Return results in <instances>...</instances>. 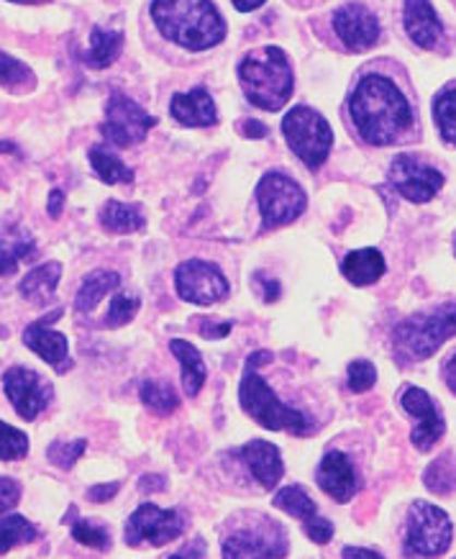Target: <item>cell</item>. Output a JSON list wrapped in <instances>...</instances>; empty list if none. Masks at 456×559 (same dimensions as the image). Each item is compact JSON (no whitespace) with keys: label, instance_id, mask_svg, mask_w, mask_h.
I'll return each instance as SVG.
<instances>
[{"label":"cell","instance_id":"cell-50","mask_svg":"<svg viewBox=\"0 0 456 559\" xmlns=\"http://www.w3.org/2000/svg\"><path fill=\"white\" fill-rule=\"evenodd\" d=\"M203 555H205V544H203V539H195L193 547H188L185 551L172 555L169 559H203Z\"/></svg>","mask_w":456,"mask_h":559},{"label":"cell","instance_id":"cell-47","mask_svg":"<svg viewBox=\"0 0 456 559\" xmlns=\"http://www.w3.org/2000/svg\"><path fill=\"white\" fill-rule=\"evenodd\" d=\"M341 559H385L380 551L364 549V547H344Z\"/></svg>","mask_w":456,"mask_h":559},{"label":"cell","instance_id":"cell-14","mask_svg":"<svg viewBox=\"0 0 456 559\" xmlns=\"http://www.w3.org/2000/svg\"><path fill=\"white\" fill-rule=\"evenodd\" d=\"M175 288L185 304L213 306L231 293V285L218 264L205 260H188L175 270Z\"/></svg>","mask_w":456,"mask_h":559},{"label":"cell","instance_id":"cell-18","mask_svg":"<svg viewBox=\"0 0 456 559\" xmlns=\"http://www.w3.org/2000/svg\"><path fill=\"white\" fill-rule=\"evenodd\" d=\"M403 28L406 36L423 51H441L448 39L444 19L433 9L431 0H406L403 3Z\"/></svg>","mask_w":456,"mask_h":559},{"label":"cell","instance_id":"cell-9","mask_svg":"<svg viewBox=\"0 0 456 559\" xmlns=\"http://www.w3.org/2000/svg\"><path fill=\"white\" fill-rule=\"evenodd\" d=\"M256 203H260L264 229H277L303 216L308 195L288 175L267 173L256 186Z\"/></svg>","mask_w":456,"mask_h":559},{"label":"cell","instance_id":"cell-15","mask_svg":"<svg viewBox=\"0 0 456 559\" xmlns=\"http://www.w3.org/2000/svg\"><path fill=\"white\" fill-rule=\"evenodd\" d=\"M336 39L351 55H364L382 41V24L377 13L367 9L364 3H344L331 16Z\"/></svg>","mask_w":456,"mask_h":559},{"label":"cell","instance_id":"cell-1","mask_svg":"<svg viewBox=\"0 0 456 559\" xmlns=\"http://www.w3.org/2000/svg\"><path fill=\"white\" fill-rule=\"evenodd\" d=\"M403 80L400 68H367L357 75L347 98V116L362 144L382 150L418 136V106Z\"/></svg>","mask_w":456,"mask_h":559},{"label":"cell","instance_id":"cell-33","mask_svg":"<svg viewBox=\"0 0 456 559\" xmlns=\"http://www.w3.org/2000/svg\"><path fill=\"white\" fill-rule=\"evenodd\" d=\"M272 506L300 521L313 519L315 513H319V506H315V500L308 496L303 485H288V488L277 490V496L272 498Z\"/></svg>","mask_w":456,"mask_h":559},{"label":"cell","instance_id":"cell-36","mask_svg":"<svg viewBox=\"0 0 456 559\" xmlns=\"http://www.w3.org/2000/svg\"><path fill=\"white\" fill-rule=\"evenodd\" d=\"M32 444H28V437L16 426L0 421V462H19L24 460Z\"/></svg>","mask_w":456,"mask_h":559},{"label":"cell","instance_id":"cell-26","mask_svg":"<svg viewBox=\"0 0 456 559\" xmlns=\"http://www.w3.org/2000/svg\"><path fill=\"white\" fill-rule=\"evenodd\" d=\"M121 285V275L113 270H95L83 280L77 296H75V311L77 313H91L95 306L100 304L108 293H113Z\"/></svg>","mask_w":456,"mask_h":559},{"label":"cell","instance_id":"cell-34","mask_svg":"<svg viewBox=\"0 0 456 559\" xmlns=\"http://www.w3.org/2000/svg\"><path fill=\"white\" fill-rule=\"evenodd\" d=\"M36 526L21 513H11V516L0 519V555H9L11 549L21 547V544L36 542Z\"/></svg>","mask_w":456,"mask_h":559},{"label":"cell","instance_id":"cell-11","mask_svg":"<svg viewBox=\"0 0 456 559\" xmlns=\"http://www.w3.org/2000/svg\"><path fill=\"white\" fill-rule=\"evenodd\" d=\"M185 532V519L175 509H159L154 503H142L131 513L123 526V539L129 547H165V544L180 539Z\"/></svg>","mask_w":456,"mask_h":559},{"label":"cell","instance_id":"cell-3","mask_svg":"<svg viewBox=\"0 0 456 559\" xmlns=\"http://www.w3.org/2000/svg\"><path fill=\"white\" fill-rule=\"evenodd\" d=\"M267 362H272V352L264 349L254 352V355L247 359L239 385L241 408H244V414H249V418H254L262 429L288 431L296 433V437H305L308 431H313V421L303 414V411L285 406V403L277 399L275 390H272L267 385V380L260 374V367Z\"/></svg>","mask_w":456,"mask_h":559},{"label":"cell","instance_id":"cell-8","mask_svg":"<svg viewBox=\"0 0 456 559\" xmlns=\"http://www.w3.org/2000/svg\"><path fill=\"white\" fill-rule=\"evenodd\" d=\"M288 551L290 539L285 526L262 516L254 524L233 528L220 547L224 559H285Z\"/></svg>","mask_w":456,"mask_h":559},{"label":"cell","instance_id":"cell-29","mask_svg":"<svg viewBox=\"0 0 456 559\" xmlns=\"http://www.w3.org/2000/svg\"><path fill=\"white\" fill-rule=\"evenodd\" d=\"M431 116L441 142L456 150V83L444 85L436 95H433Z\"/></svg>","mask_w":456,"mask_h":559},{"label":"cell","instance_id":"cell-16","mask_svg":"<svg viewBox=\"0 0 456 559\" xmlns=\"http://www.w3.org/2000/svg\"><path fill=\"white\" fill-rule=\"evenodd\" d=\"M62 313L64 308H55V311L44 316V319H36L34 323H28L21 340H24L26 347L32 349L36 357L44 359L49 367H55L57 372L64 374L72 367L70 342L62 331L51 329V323L60 321Z\"/></svg>","mask_w":456,"mask_h":559},{"label":"cell","instance_id":"cell-21","mask_svg":"<svg viewBox=\"0 0 456 559\" xmlns=\"http://www.w3.org/2000/svg\"><path fill=\"white\" fill-rule=\"evenodd\" d=\"M169 114L172 119L182 123V127H193V129H203V127H213L218 121V110L216 103H213L211 93L205 87H195L190 93H178L169 103Z\"/></svg>","mask_w":456,"mask_h":559},{"label":"cell","instance_id":"cell-42","mask_svg":"<svg viewBox=\"0 0 456 559\" xmlns=\"http://www.w3.org/2000/svg\"><path fill=\"white\" fill-rule=\"evenodd\" d=\"M303 528H305V536L315 544H328L331 539H334V524H331L328 519H323L315 513L313 519L303 521Z\"/></svg>","mask_w":456,"mask_h":559},{"label":"cell","instance_id":"cell-27","mask_svg":"<svg viewBox=\"0 0 456 559\" xmlns=\"http://www.w3.org/2000/svg\"><path fill=\"white\" fill-rule=\"evenodd\" d=\"M98 221L103 229L110 234H136L146 226L142 205L121 203V201H108L103 205Z\"/></svg>","mask_w":456,"mask_h":559},{"label":"cell","instance_id":"cell-23","mask_svg":"<svg viewBox=\"0 0 456 559\" xmlns=\"http://www.w3.org/2000/svg\"><path fill=\"white\" fill-rule=\"evenodd\" d=\"M385 257H382L380 249L374 247L355 249V252H349L341 262V275L347 277L351 285H357V288L374 285L377 280H382V275H385Z\"/></svg>","mask_w":456,"mask_h":559},{"label":"cell","instance_id":"cell-44","mask_svg":"<svg viewBox=\"0 0 456 559\" xmlns=\"http://www.w3.org/2000/svg\"><path fill=\"white\" fill-rule=\"evenodd\" d=\"M254 283L256 288H262V300L264 304H275V300L279 298V283L277 280H267L264 275H254Z\"/></svg>","mask_w":456,"mask_h":559},{"label":"cell","instance_id":"cell-31","mask_svg":"<svg viewBox=\"0 0 456 559\" xmlns=\"http://www.w3.org/2000/svg\"><path fill=\"white\" fill-rule=\"evenodd\" d=\"M91 165L93 173L106 182V186H121V182H134V170L123 165L113 152L106 146H93L91 150Z\"/></svg>","mask_w":456,"mask_h":559},{"label":"cell","instance_id":"cell-10","mask_svg":"<svg viewBox=\"0 0 456 559\" xmlns=\"http://www.w3.org/2000/svg\"><path fill=\"white\" fill-rule=\"evenodd\" d=\"M389 186L410 203H429L444 190V173L416 154H397L387 170Z\"/></svg>","mask_w":456,"mask_h":559},{"label":"cell","instance_id":"cell-32","mask_svg":"<svg viewBox=\"0 0 456 559\" xmlns=\"http://www.w3.org/2000/svg\"><path fill=\"white\" fill-rule=\"evenodd\" d=\"M139 399L149 411L159 416H169L175 414L180 406V399L178 393H175V388L169 385V382H161V380H144L142 385H139Z\"/></svg>","mask_w":456,"mask_h":559},{"label":"cell","instance_id":"cell-12","mask_svg":"<svg viewBox=\"0 0 456 559\" xmlns=\"http://www.w3.org/2000/svg\"><path fill=\"white\" fill-rule=\"evenodd\" d=\"M154 123H157L154 116L146 114L136 100L127 98L123 93H113L106 103V121L100 123V134L108 144L127 150L144 142Z\"/></svg>","mask_w":456,"mask_h":559},{"label":"cell","instance_id":"cell-25","mask_svg":"<svg viewBox=\"0 0 456 559\" xmlns=\"http://www.w3.org/2000/svg\"><path fill=\"white\" fill-rule=\"evenodd\" d=\"M169 349H172V355L178 357L182 367V388H185L188 399H195L205 385V378H208V367L203 362V355L185 340H172Z\"/></svg>","mask_w":456,"mask_h":559},{"label":"cell","instance_id":"cell-17","mask_svg":"<svg viewBox=\"0 0 456 559\" xmlns=\"http://www.w3.org/2000/svg\"><path fill=\"white\" fill-rule=\"evenodd\" d=\"M400 406L408 416H413L418 421L413 433H410V441H413L421 452H429L446 431V424H444V416H441V411H439V403L433 401L423 388L408 385L400 393Z\"/></svg>","mask_w":456,"mask_h":559},{"label":"cell","instance_id":"cell-52","mask_svg":"<svg viewBox=\"0 0 456 559\" xmlns=\"http://www.w3.org/2000/svg\"><path fill=\"white\" fill-rule=\"evenodd\" d=\"M233 9L241 11V13H249V11H256L260 5L267 3V0H231Z\"/></svg>","mask_w":456,"mask_h":559},{"label":"cell","instance_id":"cell-28","mask_svg":"<svg viewBox=\"0 0 456 559\" xmlns=\"http://www.w3.org/2000/svg\"><path fill=\"white\" fill-rule=\"evenodd\" d=\"M123 49V34L121 32H108V28L95 26L91 32V49L83 55V62L91 70H106L119 60Z\"/></svg>","mask_w":456,"mask_h":559},{"label":"cell","instance_id":"cell-51","mask_svg":"<svg viewBox=\"0 0 456 559\" xmlns=\"http://www.w3.org/2000/svg\"><path fill=\"white\" fill-rule=\"evenodd\" d=\"M241 131H244L249 139H262V136L269 134V129L264 127V123H260V121H247L244 127H241Z\"/></svg>","mask_w":456,"mask_h":559},{"label":"cell","instance_id":"cell-20","mask_svg":"<svg viewBox=\"0 0 456 559\" xmlns=\"http://www.w3.org/2000/svg\"><path fill=\"white\" fill-rule=\"evenodd\" d=\"M239 454L241 460L247 462L249 473L254 475V480L260 483L264 490L277 488V483L283 480L285 475V462H283V454H279V450L272 444V441L252 439L241 447Z\"/></svg>","mask_w":456,"mask_h":559},{"label":"cell","instance_id":"cell-55","mask_svg":"<svg viewBox=\"0 0 456 559\" xmlns=\"http://www.w3.org/2000/svg\"><path fill=\"white\" fill-rule=\"evenodd\" d=\"M454 249H456V239H454Z\"/></svg>","mask_w":456,"mask_h":559},{"label":"cell","instance_id":"cell-53","mask_svg":"<svg viewBox=\"0 0 456 559\" xmlns=\"http://www.w3.org/2000/svg\"><path fill=\"white\" fill-rule=\"evenodd\" d=\"M0 154H19V146L13 142H0Z\"/></svg>","mask_w":456,"mask_h":559},{"label":"cell","instance_id":"cell-22","mask_svg":"<svg viewBox=\"0 0 456 559\" xmlns=\"http://www.w3.org/2000/svg\"><path fill=\"white\" fill-rule=\"evenodd\" d=\"M36 254V241L24 226L9 224L0 229V277L16 275L21 262H32Z\"/></svg>","mask_w":456,"mask_h":559},{"label":"cell","instance_id":"cell-6","mask_svg":"<svg viewBox=\"0 0 456 559\" xmlns=\"http://www.w3.org/2000/svg\"><path fill=\"white\" fill-rule=\"evenodd\" d=\"M283 134L308 170H321L326 165L331 146H334V131L319 110L311 106H296L283 119Z\"/></svg>","mask_w":456,"mask_h":559},{"label":"cell","instance_id":"cell-37","mask_svg":"<svg viewBox=\"0 0 456 559\" xmlns=\"http://www.w3.org/2000/svg\"><path fill=\"white\" fill-rule=\"evenodd\" d=\"M85 450H87V439H72V441L55 439L47 450V460L55 467L70 469V467H75V462L83 457Z\"/></svg>","mask_w":456,"mask_h":559},{"label":"cell","instance_id":"cell-30","mask_svg":"<svg viewBox=\"0 0 456 559\" xmlns=\"http://www.w3.org/2000/svg\"><path fill=\"white\" fill-rule=\"evenodd\" d=\"M0 87L9 93H16V95L32 93L36 87L34 70L28 68L26 62L11 57L9 51H0Z\"/></svg>","mask_w":456,"mask_h":559},{"label":"cell","instance_id":"cell-7","mask_svg":"<svg viewBox=\"0 0 456 559\" xmlns=\"http://www.w3.org/2000/svg\"><path fill=\"white\" fill-rule=\"evenodd\" d=\"M454 524L448 513L439 506L416 500L408 511V528H406V555L418 559L441 557L452 547Z\"/></svg>","mask_w":456,"mask_h":559},{"label":"cell","instance_id":"cell-45","mask_svg":"<svg viewBox=\"0 0 456 559\" xmlns=\"http://www.w3.org/2000/svg\"><path fill=\"white\" fill-rule=\"evenodd\" d=\"M233 323H211V321H203L201 323V334L205 340H224V336L231 334Z\"/></svg>","mask_w":456,"mask_h":559},{"label":"cell","instance_id":"cell-19","mask_svg":"<svg viewBox=\"0 0 456 559\" xmlns=\"http://www.w3.org/2000/svg\"><path fill=\"white\" fill-rule=\"evenodd\" d=\"M315 483L319 488L336 500V503H349L362 488L357 467L351 465V460L344 452L331 450L323 454L319 469H315Z\"/></svg>","mask_w":456,"mask_h":559},{"label":"cell","instance_id":"cell-54","mask_svg":"<svg viewBox=\"0 0 456 559\" xmlns=\"http://www.w3.org/2000/svg\"><path fill=\"white\" fill-rule=\"evenodd\" d=\"M11 3H24V5H41V3H49V0H11Z\"/></svg>","mask_w":456,"mask_h":559},{"label":"cell","instance_id":"cell-38","mask_svg":"<svg viewBox=\"0 0 456 559\" xmlns=\"http://www.w3.org/2000/svg\"><path fill=\"white\" fill-rule=\"evenodd\" d=\"M139 298L134 293H116L113 300H110L108 306V313H106V326L108 329H119V326H127V323L134 321V316L139 313Z\"/></svg>","mask_w":456,"mask_h":559},{"label":"cell","instance_id":"cell-24","mask_svg":"<svg viewBox=\"0 0 456 559\" xmlns=\"http://www.w3.org/2000/svg\"><path fill=\"white\" fill-rule=\"evenodd\" d=\"M62 277V264L60 262H44L39 267L28 270L24 280L19 283L21 298L28 300L32 306H47L55 298L57 285Z\"/></svg>","mask_w":456,"mask_h":559},{"label":"cell","instance_id":"cell-40","mask_svg":"<svg viewBox=\"0 0 456 559\" xmlns=\"http://www.w3.org/2000/svg\"><path fill=\"white\" fill-rule=\"evenodd\" d=\"M347 382L351 393H367V390L377 382V370H374V365L367 362V359H357V362L349 365Z\"/></svg>","mask_w":456,"mask_h":559},{"label":"cell","instance_id":"cell-5","mask_svg":"<svg viewBox=\"0 0 456 559\" xmlns=\"http://www.w3.org/2000/svg\"><path fill=\"white\" fill-rule=\"evenodd\" d=\"M456 336V304L436 306L403 319L393 329V347L403 365L423 362L436 355L441 344Z\"/></svg>","mask_w":456,"mask_h":559},{"label":"cell","instance_id":"cell-4","mask_svg":"<svg viewBox=\"0 0 456 559\" xmlns=\"http://www.w3.org/2000/svg\"><path fill=\"white\" fill-rule=\"evenodd\" d=\"M241 91L256 108L279 110L292 95V68L288 55L279 47H262L249 55L239 64Z\"/></svg>","mask_w":456,"mask_h":559},{"label":"cell","instance_id":"cell-35","mask_svg":"<svg viewBox=\"0 0 456 559\" xmlns=\"http://www.w3.org/2000/svg\"><path fill=\"white\" fill-rule=\"evenodd\" d=\"M425 488L436 496H448L456 488V457L454 454H441L439 460H433L429 469L423 475Z\"/></svg>","mask_w":456,"mask_h":559},{"label":"cell","instance_id":"cell-2","mask_svg":"<svg viewBox=\"0 0 456 559\" xmlns=\"http://www.w3.org/2000/svg\"><path fill=\"white\" fill-rule=\"evenodd\" d=\"M152 19L165 39L190 51L213 49L226 39V21L211 0H154Z\"/></svg>","mask_w":456,"mask_h":559},{"label":"cell","instance_id":"cell-49","mask_svg":"<svg viewBox=\"0 0 456 559\" xmlns=\"http://www.w3.org/2000/svg\"><path fill=\"white\" fill-rule=\"evenodd\" d=\"M167 480L161 475H144L142 480H139V488L146 490V492H154V490H165Z\"/></svg>","mask_w":456,"mask_h":559},{"label":"cell","instance_id":"cell-39","mask_svg":"<svg viewBox=\"0 0 456 559\" xmlns=\"http://www.w3.org/2000/svg\"><path fill=\"white\" fill-rule=\"evenodd\" d=\"M72 539H75L77 544H83V547H91L98 551L110 549L108 528L93 524V521H87V519H80L72 524Z\"/></svg>","mask_w":456,"mask_h":559},{"label":"cell","instance_id":"cell-46","mask_svg":"<svg viewBox=\"0 0 456 559\" xmlns=\"http://www.w3.org/2000/svg\"><path fill=\"white\" fill-rule=\"evenodd\" d=\"M62 209H64V193L60 188H55L49 193V203H47V211L51 218H60L62 216Z\"/></svg>","mask_w":456,"mask_h":559},{"label":"cell","instance_id":"cell-48","mask_svg":"<svg viewBox=\"0 0 456 559\" xmlns=\"http://www.w3.org/2000/svg\"><path fill=\"white\" fill-rule=\"evenodd\" d=\"M441 374H444V382H446V388L452 390V393L456 395V352H454L452 357L446 359L444 367H441Z\"/></svg>","mask_w":456,"mask_h":559},{"label":"cell","instance_id":"cell-13","mask_svg":"<svg viewBox=\"0 0 456 559\" xmlns=\"http://www.w3.org/2000/svg\"><path fill=\"white\" fill-rule=\"evenodd\" d=\"M3 390L13 411L24 421H34L41 411H47L51 399H55V385L41 372L21 365H13L3 372Z\"/></svg>","mask_w":456,"mask_h":559},{"label":"cell","instance_id":"cell-41","mask_svg":"<svg viewBox=\"0 0 456 559\" xmlns=\"http://www.w3.org/2000/svg\"><path fill=\"white\" fill-rule=\"evenodd\" d=\"M21 492H24V488H21L19 480L0 475V516H3V513H9L11 509H16L19 500H21Z\"/></svg>","mask_w":456,"mask_h":559},{"label":"cell","instance_id":"cell-43","mask_svg":"<svg viewBox=\"0 0 456 559\" xmlns=\"http://www.w3.org/2000/svg\"><path fill=\"white\" fill-rule=\"evenodd\" d=\"M121 490V483H100V485H93L91 490H87V500H93V503H108V500H113L119 496Z\"/></svg>","mask_w":456,"mask_h":559}]
</instances>
